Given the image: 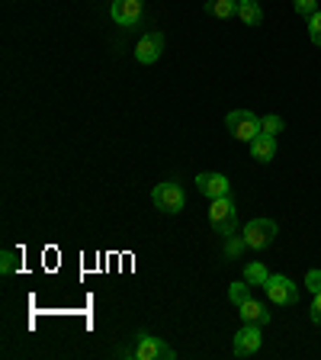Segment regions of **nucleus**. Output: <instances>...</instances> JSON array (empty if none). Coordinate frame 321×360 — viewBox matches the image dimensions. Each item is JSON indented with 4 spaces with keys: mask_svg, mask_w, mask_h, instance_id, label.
<instances>
[{
    "mask_svg": "<svg viewBox=\"0 0 321 360\" xmlns=\"http://www.w3.org/2000/svg\"><path fill=\"white\" fill-rule=\"evenodd\" d=\"M122 354H132L135 360H173V347L167 345L164 338H155L148 331H138L135 335V345L126 347Z\"/></svg>",
    "mask_w": 321,
    "mask_h": 360,
    "instance_id": "nucleus-1",
    "label": "nucleus"
},
{
    "mask_svg": "<svg viewBox=\"0 0 321 360\" xmlns=\"http://www.w3.org/2000/svg\"><path fill=\"white\" fill-rule=\"evenodd\" d=\"M306 290L321 292V270H308L306 274Z\"/></svg>",
    "mask_w": 321,
    "mask_h": 360,
    "instance_id": "nucleus-22",
    "label": "nucleus"
},
{
    "mask_svg": "<svg viewBox=\"0 0 321 360\" xmlns=\"http://www.w3.org/2000/svg\"><path fill=\"white\" fill-rule=\"evenodd\" d=\"M292 10L299 16H315L318 13V0H292Z\"/></svg>",
    "mask_w": 321,
    "mask_h": 360,
    "instance_id": "nucleus-20",
    "label": "nucleus"
},
{
    "mask_svg": "<svg viewBox=\"0 0 321 360\" xmlns=\"http://www.w3.org/2000/svg\"><path fill=\"white\" fill-rule=\"evenodd\" d=\"M238 312H241L244 322H254V325H267L270 322V309L263 306V302H257V300H244L238 306Z\"/></svg>",
    "mask_w": 321,
    "mask_h": 360,
    "instance_id": "nucleus-12",
    "label": "nucleus"
},
{
    "mask_svg": "<svg viewBox=\"0 0 321 360\" xmlns=\"http://www.w3.org/2000/svg\"><path fill=\"white\" fill-rule=\"evenodd\" d=\"M164 32H148V36L138 39V45H135V58L142 61V65H155L161 55H164Z\"/></svg>",
    "mask_w": 321,
    "mask_h": 360,
    "instance_id": "nucleus-9",
    "label": "nucleus"
},
{
    "mask_svg": "<svg viewBox=\"0 0 321 360\" xmlns=\"http://www.w3.org/2000/svg\"><path fill=\"white\" fill-rule=\"evenodd\" d=\"M263 345V335H261V325L254 322H244V328L235 335V357H251L257 354Z\"/></svg>",
    "mask_w": 321,
    "mask_h": 360,
    "instance_id": "nucleus-8",
    "label": "nucleus"
},
{
    "mask_svg": "<svg viewBox=\"0 0 321 360\" xmlns=\"http://www.w3.org/2000/svg\"><path fill=\"white\" fill-rule=\"evenodd\" d=\"M263 290H267L270 302H277V306H292V302H299V286L292 283L289 277H283V274H270Z\"/></svg>",
    "mask_w": 321,
    "mask_h": 360,
    "instance_id": "nucleus-6",
    "label": "nucleus"
},
{
    "mask_svg": "<svg viewBox=\"0 0 321 360\" xmlns=\"http://www.w3.org/2000/svg\"><path fill=\"white\" fill-rule=\"evenodd\" d=\"M261 126H263V132L280 135V132H283V116H277V112H270V116H263V120H261Z\"/></svg>",
    "mask_w": 321,
    "mask_h": 360,
    "instance_id": "nucleus-19",
    "label": "nucleus"
},
{
    "mask_svg": "<svg viewBox=\"0 0 321 360\" xmlns=\"http://www.w3.org/2000/svg\"><path fill=\"white\" fill-rule=\"evenodd\" d=\"M110 16L116 26H122V30H132V26H138L145 16V0H112L110 7Z\"/></svg>",
    "mask_w": 321,
    "mask_h": 360,
    "instance_id": "nucleus-7",
    "label": "nucleus"
},
{
    "mask_svg": "<svg viewBox=\"0 0 321 360\" xmlns=\"http://www.w3.org/2000/svg\"><path fill=\"white\" fill-rule=\"evenodd\" d=\"M247 248V241H244V235H228V238H225V255L228 257H241V251H244Z\"/></svg>",
    "mask_w": 321,
    "mask_h": 360,
    "instance_id": "nucleus-17",
    "label": "nucleus"
},
{
    "mask_svg": "<svg viewBox=\"0 0 321 360\" xmlns=\"http://www.w3.org/2000/svg\"><path fill=\"white\" fill-rule=\"evenodd\" d=\"M151 202H155L161 212H173V216H177V212L183 210L187 196H183V187H180V184L164 180V184H157V187L151 190Z\"/></svg>",
    "mask_w": 321,
    "mask_h": 360,
    "instance_id": "nucleus-5",
    "label": "nucleus"
},
{
    "mask_svg": "<svg viewBox=\"0 0 321 360\" xmlns=\"http://www.w3.org/2000/svg\"><path fill=\"white\" fill-rule=\"evenodd\" d=\"M206 13L216 20H232L238 16V0H206Z\"/></svg>",
    "mask_w": 321,
    "mask_h": 360,
    "instance_id": "nucleus-13",
    "label": "nucleus"
},
{
    "mask_svg": "<svg viewBox=\"0 0 321 360\" xmlns=\"http://www.w3.org/2000/svg\"><path fill=\"white\" fill-rule=\"evenodd\" d=\"M308 36H312V42L321 49V10L315 16H308Z\"/></svg>",
    "mask_w": 321,
    "mask_h": 360,
    "instance_id": "nucleus-21",
    "label": "nucleus"
},
{
    "mask_svg": "<svg viewBox=\"0 0 321 360\" xmlns=\"http://www.w3.org/2000/svg\"><path fill=\"white\" fill-rule=\"evenodd\" d=\"M228 300L235 302V306H241L244 300H251V283H232V290H228Z\"/></svg>",
    "mask_w": 321,
    "mask_h": 360,
    "instance_id": "nucleus-18",
    "label": "nucleus"
},
{
    "mask_svg": "<svg viewBox=\"0 0 321 360\" xmlns=\"http://www.w3.org/2000/svg\"><path fill=\"white\" fill-rule=\"evenodd\" d=\"M196 187H199L202 196L218 200V196H228V190H232V180L225 177V174H199V177H196Z\"/></svg>",
    "mask_w": 321,
    "mask_h": 360,
    "instance_id": "nucleus-10",
    "label": "nucleus"
},
{
    "mask_svg": "<svg viewBox=\"0 0 321 360\" xmlns=\"http://www.w3.org/2000/svg\"><path fill=\"white\" fill-rule=\"evenodd\" d=\"M251 155H254V161H261V165L273 161V155H277V135L261 132L254 142H251Z\"/></svg>",
    "mask_w": 321,
    "mask_h": 360,
    "instance_id": "nucleus-11",
    "label": "nucleus"
},
{
    "mask_svg": "<svg viewBox=\"0 0 321 360\" xmlns=\"http://www.w3.org/2000/svg\"><path fill=\"white\" fill-rule=\"evenodd\" d=\"M209 222H212V229H216L222 238H228V235L238 232V210H235V202L228 200V196H218V200H212Z\"/></svg>",
    "mask_w": 321,
    "mask_h": 360,
    "instance_id": "nucleus-3",
    "label": "nucleus"
},
{
    "mask_svg": "<svg viewBox=\"0 0 321 360\" xmlns=\"http://www.w3.org/2000/svg\"><path fill=\"white\" fill-rule=\"evenodd\" d=\"M238 16H241V22H244V26H261L263 10H261V4H257V0H238Z\"/></svg>",
    "mask_w": 321,
    "mask_h": 360,
    "instance_id": "nucleus-14",
    "label": "nucleus"
},
{
    "mask_svg": "<svg viewBox=\"0 0 321 360\" xmlns=\"http://www.w3.org/2000/svg\"><path fill=\"white\" fill-rule=\"evenodd\" d=\"M267 277H270V270L263 267V264H247V267H244V280L251 286H263V283H267Z\"/></svg>",
    "mask_w": 321,
    "mask_h": 360,
    "instance_id": "nucleus-15",
    "label": "nucleus"
},
{
    "mask_svg": "<svg viewBox=\"0 0 321 360\" xmlns=\"http://www.w3.org/2000/svg\"><path fill=\"white\" fill-rule=\"evenodd\" d=\"M277 222L273 219H251V222L241 229V235H244V241H247V248L251 251H263V248H270L273 245V238H277Z\"/></svg>",
    "mask_w": 321,
    "mask_h": 360,
    "instance_id": "nucleus-4",
    "label": "nucleus"
},
{
    "mask_svg": "<svg viewBox=\"0 0 321 360\" xmlns=\"http://www.w3.org/2000/svg\"><path fill=\"white\" fill-rule=\"evenodd\" d=\"M225 126H228V132H232L238 142H254L257 135L263 132L261 116H254L251 110H232L225 116Z\"/></svg>",
    "mask_w": 321,
    "mask_h": 360,
    "instance_id": "nucleus-2",
    "label": "nucleus"
},
{
    "mask_svg": "<svg viewBox=\"0 0 321 360\" xmlns=\"http://www.w3.org/2000/svg\"><path fill=\"white\" fill-rule=\"evenodd\" d=\"M312 322L321 325V292H315V302H312Z\"/></svg>",
    "mask_w": 321,
    "mask_h": 360,
    "instance_id": "nucleus-23",
    "label": "nucleus"
},
{
    "mask_svg": "<svg viewBox=\"0 0 321 360\" xmlns=\"http://www.w3.org/2000/svg\"><path fill=\"white\" fill-rule=\"evenodd\" d=\"M16 267H20V255H16L13 248H7V251L0 255V274H4V277H10Z\"/></svg>",
    "mask_w": 321,
    "mask_h": 360,
    "instance_id": "nucleus-16",
    "label": "nucleus"
}]
</instances>
